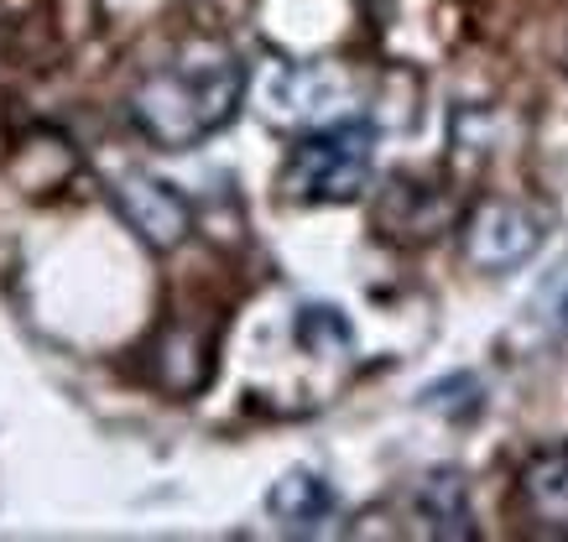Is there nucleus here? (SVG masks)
Segmentation results:
<instances>
[{"instance_id": "obj_9", "label": "nucleus", "mask_w": 568, "mask_h": 542, "mask_svg": "<svg viewBox=\"0 0 568 542\" xmlns=\"http://www.w3.org/2000/svg\"><path fill=\"white\" fill-rule=\"evenodd\" d=\"M297 339H303L308 350H349V324L334 314V308L313 303V308L297 314Z\"/></svg>"}, {"instance_id": "obj_5", "label": "nucleus", "mask_w": 568, "mask_h": 542, "mask_svg": "<svg viewBox=\"0 0 568 542\" xmlns=\"http://www.w3.org/2000/svg\"><path fill=\"white\" fill-rule=\"evenodd\" d=\"M517 501H521V517H527V522L568 538V443H548V449H537V454L521 464Z\"/></svg>"}, {"instance_id": "obj_4", "label": "nucleus", "mask_w": 568, "mask_h": 542, "mask_svg": "<svg viewBox=\"0 0 568 542\" xmlns=\"http://www.w3.org/2000/svg\"><path fill=\"white\" fill-rule=\"evenodd\" d=\"M110 193H115L121 219L136 229L152 250H173V245L189 241L193 209L173 183H162V177H152V173H121Z\"/></svg>"}, {"instance_id": "obj_6", "label": "nucleus", "mask_w": 568, "mask_h": 542, "mask_svg": "<svg viewBox=\"0 0 568 542\" xmlns=\"http://www.w3.org/2000/svg\"><path fill=\"white\" fill-rule=\"evenodd\" d=\"M417 517L428 522L433 538H475V517H469V485L459 470H428L417 485Z\"/></svg>"}, {"instance_id": "obj_2", "label": "nucleus", "mask_w": 568, "mask_h": 542, "mask_svg": "<svg viewBox=\"0 0 568 542\" xmlns=\"http://www.w3.org/2000/svg\"><path fill=\"white\" fill-rule=\"evenodd\" d=\"M376 167V131L371 121H334L318 125L287 152L282 193L293 204H349L361 198Z\"/></svg>"}, {"instance_id": "obj_1", "label": "nucleus", "mask_w": 568, "mask_h": 542, "mask_svg": "<svg viewBox=\"0 0 568 542\" xmlns=\"http://www.w3.org/2000/svg\"><path fill=\"white\" fill-rule=\"evenodd\" d=\"M251 73L235 53L209 48L199 58L168 63L131 89V125L162 152H193L241 115Z\"/></svg>"}, {"instance_id": "obj_10", "label": "nucleus", "mask_w": 568, "mask_h": 542, "mask_svg": "<svg viewBox=\"0 0 568 542\" xmlns=\"http://www.w3.org/2000/svg\"><path fill=\"white\" fill-rule=\"evenodd\" d=\"M542 318L558 334H568V266L558 277H548V287H542Z\"/></svg>"}, {"instance_id": "obj_7", "label": "nucleus", "mask_w": 568, "mask_h": 542, "mask_svg": "<svg viewBox=\"0 0 568 542\" xmlns=\"http://www.w3.org/2000/svg\"><path fill=\"white\" fill-rule=\"evenodd\" d=\"M266 511H272L287 532H318V526L334 517V490H328V480H318L313 470H293L272 485Z\"/></svg>"}, {"instance_id": "obj_8", "label": "nucleus", "mask_w": 568, "mask_h": 542, "mask_svg": "<svg viewBox=\"0 0 568 542\" xmlns=\"http://www.w3.org/2000/svg\"><path fill=\"white\" fill-rule=\"evenodd\" d=\"M423 407H433V412H444V418H475L485 407V386L480 376H469V370H459V376H444V381H433L428 391H423Z\"/></svg>"}, {"instance_id": "obj_3", "label": "nucleus", "mask_w": 568, "mask_h": 542, "mask_svg": "<svg viewBox=\"0 0 568 542\" xmlns=\"http://www.w3.org/2000/svg\"><path fill=\"white\" fill-rule=\"evenodd\" d=\"M542 245V214H532L517 198H485L465 219V256L480 272H511L532 262Z\"/></svg>"}]
</instances>
